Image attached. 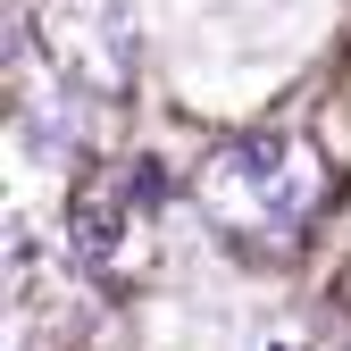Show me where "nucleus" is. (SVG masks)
Segmentation results:
<instances>
[{
    "mask_svg": "<svg viewBox=\"0 0 351 351\" xmlns=\"http://www.w3.org/2000/svg\"><path fill=\"white\" fill-rule=\"evenodd\" d=\"M335 176L318 159L310 134H243V143H217L193 176V201L217 234L234 243H259V234H293L310 226V217L326 209Z\"/></svg>",
    "mask_w": 351,
    "mask_h": 351,
    "instance_id": "obj_1",
    "label": "nucleus"
},
{
    "mask_svg": "<svg viewBox=\"0 0 351 351\" xmlns=\"http://www.w3.org/2000/svg\"><path fill=\"white\" fill-rule=\"evenodd\" d=\"M34 59L84 101H134V17L117 0H42L34 9Z\"/></svg>",
    "mask_w": 351,
    "mask_h": 351,
    "instance_id": "obj_2",
    "label": "nucleus"
},
{
    "mask_svg": "<svg viewBox=\"0 0 351 351\" xmlns=\"http://www.w3.org/2000/svg\"><path fill=\"white\" fill-rule=\"evenodd\" d=\"M143 201H151V176H93V184H75V201H67V251L93 276H117L125 234H143Z\"/></svg>",
    "mask_w": 351,
    "mask_h": 351,
    "instance_id": "obj_3",
    "label": "nucleus"
},
{
    "mask_svg": "<svg viewBox=\"0 0 351 351\" xmlns=\"http://www.w3.org/2000/svg\"><path fill=\"white\" fill-rule=\"evenodd\" d=\"M17 125H25V143L51 159V167H75V159H84V93H75V84L51 75V93H34V84H25Z\"/></svg>",
    "mask_w": 351,
    "mask_h": 351,
    "instance_id": "obj_4",
    "label": "nucleus"
},
{
    "mask_svg": "<svg viewBox=\"0 0 351 351\" xmlns=\"http://www.w3.org/2000/svg\"><path fill=\"white\" fill-rule=\"evenodd\" d=\"M285 351H293V343H285Z\"/></svg>",
    "mask_w": 351,
    "mask_h": 351,
    "instance_id": "obj_5",
    "label": "nucleus"
}]
</instances>
